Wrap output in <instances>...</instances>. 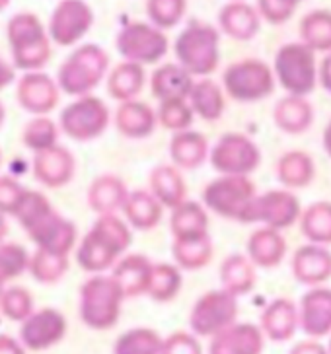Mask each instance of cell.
<instances>
[{"label":"cell","instance_id":"cell-1","mask_svg":"<svg viewBox=\"0 0 331 354\" xmlns=\"http://www.w3.org/2000/svg\"><path fill=\"white\" fill-rule=\"evenodd\" d=\"M12 216L20 220L30 240L35 241L37 250L69 255L76 243V226L55 212L49 198L42 193L26 189Z\"/></svg>","mask_w":331,"mask_h":354},{"label":"cell","instance_id":"cell-2","mask_svg":"<svg viewBox=\"0 0 331 354\" xmlns=\"http://www.w3.org/2000/svg\"><path fill=\"white\" fill-rule=\"evenodd\" d=\"M131 230L115 214H102L92 230L84 236L76 253V261L88 272L111 269L117 257L131 245Z\"/></svg>","mask_w":331,"mask_h":354},{"label":"cell","instance_id":"cell-3","mask_svg":"<svg viewBox=\"0 0 331 354\" xmlns=\"http://www.w3.org/2000/svg\"><path fill=\"white\" fill-rule=\"evenodd\" d=\"M8 41L16 68L33 73L51 59L49 33L39 18L30 12H20L8 21Z\"/></svg>","mask_w":331,"mask_h":354},{"label":"cell","instance_id":"cell-4","mask_svg":"<svg viewBox=\"0 0 331 354\" xmlns=\"http://www.w3.org/2000/svg\"><path fill=\"white\" fill-rule=\"evenodd\" d=\"M218 32L201 21H191L176 39V51L179 66H184L191 76H207L215 73L220 61L218 53Z\"/></svg>","mask_w":331,"mask_h":354},{"label":"cell","instance_id":"cell-5","mask_svg":"<svg viewBox=\"0 0 331 354\" xmlns=\"http://www.w3.org/2000/svg\"><path fill=\"white\" fill-rule=\"evenodd\" d=\"M123 300V290L114 277H93L80 288V317L90 329H109L119 319Z\"/></svg>","mask_w":331,"mask_h":354},{"label":"cell","instance_id":"cell-6","mask_svg":"<svg viewBox=\"0 0 331 354\" xmlns=\"http://www.w3.org/2000/svg\"><path fill=\"white\" fill-rule=\"evenodd\" d=\"M107 53L98 45H82L61 64L59 88L69 95H88L107 73Z\"/></svg>","mask_w":331,"mask_h":354},{"label":"cell","instance_id":"cell-7","mask_svg":"<svg viewBox=\"0 0 331 354\" xmlns=\"http://www.w3.org/2000/svg\"><path fill=\"white\" fill-rule=\"evenodd\" d=\"M256 195V185L248 176H220L203 189L205 207L224 218L238 222H244Z\"/></svg>","mask_w":331,"mask_h":354},{"label":"cell","instance_id":"cell-8","mask_svg":"<svg viewBox=\"0 0 331 354\" xmlns=\"http://www.w3.org/2000/svg\"><path fill=\"white\" fill-rule=\"evenodd\" d=\"M275 74L290 95H308L318 82L316 57L304 43L283 45L275 57Z\"/></svg>","mask_w":331,"mask_h":354},{"label":"cell","instance_id":"cell-9","mask_svg":"<svg viewBox=\"0 0 331 354\" xmlns=\"http://www.w3.org/2000/svg\"><path fill=\"white\" fill-rule=\"evenodd\" d=\"M222 84L226 94L236 102H259L275 90V76L263 61L246 59L228 66Z\"/></svg>","mask_w":331,"mask_h":354},{"label":"cell","instance_id":"cell-10","mask_svg":"<svg viewBox=\"0 0 331 354\" xmlns=\"http://www.w3.org/2000/svg\"><path fill=\"white\" fill-rule=\"evenodd\" d=\"M109 109L107 105L93 95H80L76 102L66 105L61 113V129L64 135L71 136L78 142H90L100 135L109 125Z\"/></svg>","mask_w":331,"mask_h":354},{"label":"cell","instance_id":"cell-11","mask_svg":"<svg viewBox=\"0 0 331 354\" xmlns=\"http://www.w3.org/2000/svg\"><path fill=\"white\" fill-rule=\"evenodd\" d=\"M238 300L224 288L203 294L189 313V327L199 337H215L228 325L236 323Z\"/></svg>","mask_w":331,"mask_h":354},{"label":"cell","instance_id":"cell-12","mask_svg":"<svg viewBox=\"0 0 331 354\" xmlns=\"http://www.w3.org/2000/svg\"><path fill=\"white\" fill-rule=\"evenodd\" d=\"M117 51L131 63L154 64L168 53V37L156 26L133 21L117 35Z\"/></svg>","mask_w":331,"mask_h":354},{"label":"cell","instance_id":"cell-13","mask_svg":"<svg viewBox=\"0 0 331 354\" xmlns=\"http://www.w3.org/2000/svg\"><path fill=\"white\" fill-rule=\"evenodd\" d=\"M211 164L222 176H249L261 164V152L248 136L228 133L213 148Z\"/></svg>","mask_w":331,"mask_h":354},{"label":"cell","instance_id":"cell-14","mask_svg":"<svg viewBox=\"0 0 331 354\" xmlns=\"http://www.w3.org/2000/svg\"><path fill=\"white\" fill-rule=\"evenodd\" d=\"M301 201L290 191H267L263 195H256L251 201L244 224L263 222L265 226L283 230L292 226L301 218Z\"/></svg>","mask_w":331,"mask_h":354},{"label":"cell","instance_id":"cell-15","mask_svg":"<svg viewBox=\"0 0 331 354\" xmlns=\"http://www.w3.org/2000/svg\"><path fill=\"white\" fill-rule=\"evenodd\" d=\"M93 24L92 8L84 0H62L53 10L49 21V39L62 47L78 43Z\"/></svg>","mask_w":331,"mask_h":354},{"label":"cell","instance_id":"cell-16","mask_svg":"<svg viewBox=\"0 0 331 354\" xmlns=\"http://www.w3.org/2000/svg\"><path fill=\"white\" fill-rule=\"evenodd\" d=\"M64 335H66V319L55 308H43L39 312H31L21 323V344L33 353L47 351L57 343H61Z\"/></svg>","mask_w":331,"mask_h":354},{"label":"cell","instance_id":"cell-17","mask_svg":"<svg viewBox=\"0 0 331 354\" xmlns=\"http://www.w3.org/2000/svg\"><path fill=\"white\" fill-rule=\"evenodd\" d=\"M298 325L312 339L331 333V288L312 286V290L302 296Z\"/></svg>","mask_w":331,"mask_h":354},{"label":"cell","instance_id":"cell-18","mask_svg":"<svg viewBox=\"0 0 331 354\" xmlns=\"http://www.w3.org/2000/svg\"><path fill=\"white\" fill-rule=\"evenodd\" d=\"M263 333L253 323H232L211 341L208 354H261Z\"/></svg>","mask_w":331,"mask_h":354},{"label":"cell","instance_id":"cell-19","mask_svg":"<svg viewBox=\"0 0 331 354\" xmlns=\"http://www.w3.org/2000/svg\"><path fill=\"white\" fill-rule=\"evenodd\" d=\"M20 105L33 115H45L59 104V86L47 74L28 73L16 88Z\"/></svg>","mask_w":331,"mask_h":354},{"label":"cell","instance_id":"cell-20","mask_svg":"<svg viewBox=\"0 0 331 354\" xmlns=\"http://www.w3.org/2000/svg\"><path fill=\"white\" fill-rule=\"evenodd\" d=\"M292 274L306 286H321L331 279V251L320 243L302 245L292 255Z\"/></svg>","mask_w":331,"mask_h":354},{"label":"cell","instance_id":"cell-21","mask_svg":"<svg viewBox=\"0 0 331 354\" xmlns=\"http://www.w3.org/2000/svg\"><path fill=\"white\" fill-rule=\"evenodd\" d=\"M74 156L62 146L55 145L35 152L33 174L45 187H62L74 176Z\"/></svg>","mask_w":331,"mask_h":354},{"label":"cell","instance_id":"cell-22","mask_svg":"<svg viewBox=\"0 0 331 354\" xmlns=\"http://www.w3.org/2000/svg\"><path fill=\"white\" fill-rule=\"evenodd\" d=\"M298 327V308L289 298H277L261 313V333L273 343L290 341Z\"/></svg>","mask_w":331,"mask_h":354},{"label":"cell","instance_id":"cell-23","mask_svg":"<svg viewBox=\"0 0 331 354\" xmlns=\"http://www.w3.org/2000/svg\"><path fill=\"white\" fill-rule=\"evenodd\" d=\"M287 255V241L280 236L279 230L265 228L251 234L248 241V259L261 269L279 267Z\"/></svg>","mask_w":331,"mask_h":354},{"label":"cell","instance_id":"cell-24","mask_svg":"<svg viewBox=\"0 0 331 354\" xmlns=\"http://www.w3.org/2000/svg\"><path fill=\"white\" fill-rule=\"evenodd\" d=\"M111 277L123 290L125 298H135L148 290L152 277V263L145 255H127L115 265Z\"/></svg>","mask_w":331,"mask_h":354},{"label":"cell","instance_id":"cell-25","mask_svg":"<svg viewBox=\"0 0 331 354\" xmlns=\"http://www.w3.org/2000/svg\"><path fill=\"white\" fill-rule=\"evenodd\" d=\"M273 121L280 131L289 135H301L310 129L314 121V107L304 95L283 97L273 109Z\"/></svg>","mask_w":331,"mask_h":354},{"label":"cell","instance_id":"cell-26","mask_svg":"<svg viewBox=\"0 0 331 354\" xmlns=\"http://www.w3.org/2000/svg\"><path fill=\"white\" fill-rule=\"evenodd\" d=\"M152 94L160 102L187 100L193 88V76L179 64H164L152 74Z\"/></svg>","mask_w":331,"mask_h":354},{"label":"cell","instance_id":"cell-27","mask_svg":"<svg viewBox=\"0 0 331 354\" xmlns=\"http://www.w3.org/2000/svg\"><path fill=\"white\" fill-rule=\"evenodd\" d=\"M156 113L143 102L129 100L115 113V127L119 133L129 138H145L152 135L156 127Z\"/></svg>","mask_w":331,"mask_h":354},{"label":"cell","instance_id":"cell-28","mask_svg":"<svg viewBox=\"0 0 331 354\" xmlns=\"http://www.w3.org/2000/svg\"><path fill=\"white\" fill-rule=\"evenodd\" d=\"M218 21L222 32L240 41L251 39L259 30V14L246 2L226 4L218 14Z\"/></svg>","mask_w":331,"mask_h":354},{"label":"cell","instance_id":"cell-29","mask_svg":"<svg viewBox=\"0 0 331 354\" xmlns=\"http://www.w3.org/2000/svg\"><path fill=\"white\" fill-rule=\"evenodd\" d=\"M256 281H258L256 265L246 255L234 253V255L226 257L222 267H220L222 288L230 294H234L236 298L253 290Z\"/></svg>","mask_w":331,"mask_h":354},{"label":"cell","instance_id":"cell-30","mask_svg":"<svg viewBox=\"0 0 331 354\" xmlns=\"http://www.w3.org/2000/svg\"><path fill=\"white\" fill-rule=\"evenodd\" d=\"M172 253L181 269L199 271L207 267L213 259V241L208 234H199L191 238H174Z\"/></svg>","mask_w":331,"mask_h":354},{"label":"cell","instance_id":"cell-31","mask_svg":"<svg viewBox=\"0 0 331 354\" xmlns=\"http://www.w3.org/2000/svg\"><path fill=\"white\" fill-rule=\"evenodd\" d=\"M123 212L129 224L138 230H150L162 218V205L150 191H133L123 203Z\"/></svg>","mask_w":331,"mask_h":354},{"label":"cell","instance_id":"cell-32","mask_svg":"<svg viewBox=\"0 0 331 354\" xmlns=\"http://www.w3.org/2000/svg\"><path fill=\"white\" fill-rule=\"evenodd\" d=\"M125 183L115 176H100L93 179L88 191V203L96 212L100 214H114L115 210L121 209L127 198Z\"/></svg>","mask_w":331,"mask_h":354},{"label":"cell","instance_id":"cell-33","mask_svg":"<svg viewBox=\"0 0 331 354\" xmlns=\"http://www.w3.org/2000/svg\"><path fill=\"white\" fill-rule=\"evenodd\" d=\"M170 154L179 167L195 169L199 167L208 154V142L205 136L195 131H179L170 145Z\"/></svg>","mask_w":331,"mask_h":354},{"label":"cell","instance_id":"cell-34","mask_svg":"<svg viewBox=\"0 0 331 354\" xmlns=\"http://www.w3.org/2000/svg\"><path fill=\"white\" fill-rule=\"evenodd\" d=\"M316 174V166L310 154L302 150H292L280 156L277 162V177L279 181L289 189H301L310 185Z\"/></svg>","mask_w":331,"mask_h":354},{"label":"cell","instance_id":"cell-35","mask_svg":"<svg viewBox=\"0 0 331 354\" xmlns=\"http://www.w3.org/2000/svg\"><path fill=\"white\" fill-rule=\"evenodd\" d=\"M150 193L162 207L176 209L186 201V181L176 167L160 166L150 176Z\"/></svg>","mask_w":331,"mask_h":354},{"label":"cell","instance_id":"cell-36","mask_svg":"<svg viewBox=\"0 0 331 354\" xmlns=\"http://www.w3.org/2000/svg\"><path fill=\"white\" fill-rule=\"evenodd\" d=\"M145 86V68L143 64L121 63L115 66L109 80H107V92L111 94V97L119 100V102H129L135 100L138 92Z\"/></svg>","mask_w":331,"mask_h":354},{"label":"cell","instance_id":"cell-37","mask_svg":"<svg viewBox=\"0 0 331 354\" xmlns=\"http://www.w3.org/2000/svg\"><path fill=\"white\" fill-rule=\"evenodd\" d=\"M189 107L193 109L201 119L205 121H217L224 111V94L220 86L213 80H201L193 82V88L189 92Z\"/></svg>","mask_w":331,"mask_h":354},{"label":"cell","instance_id":"cell-38","mask_svg":"<svg viewBox=\"0 0 331 354\" xmlns=\"http://www.w3.org/2000/svg\"><path fill=\"white\" fill-rule=\"evenodd\" d=\"M170 228H172L174 238H191L199 234H207V212L195 201H184L174 209Z\"/></svg>","mask_w":331,"mask_h":354},{"label":"cell","instance_id":"cell-39","mask_svg":"<svg viewBox=\"0 0 331 354\" xmlns=\"http://www.w3.org/2000/svg\"><path fill=\"white\" fill-rule=\"evenodd\" d=\"M301 230L302 234L320 245L331 243V203L320 201L314 203L308 209L301 212Z\"/></svg>","mask_w":331,"mask_h":354},{"label":"cell","instance_id":"cell-40","mask_svg":"<svg viewBox=\"0 0 331 354\" xmlns=\"http://www.w3.org/2000/svg\"><path fill=\"white\" fill-rule=\"evenodd\" d=\"M301 37L312 51H331V12L316 10L301 21Z\"/></svg>","mask_w":331,"mask_h":354},{"label":"cell","instance_id":"cell-41","mask_svg":"<svg viewBox=\"0 0 331 354\" xmlns=\"http://www.w3.org/2000/svg\"><path fill=\"white\" fill-rule=\"evenodd\" d=\"M162 341L164 339L154 329L136 327L115 341L114 354H160Z\"/></svg>","mask_w":331,"mask_h":354},{"label":"cell","instance_id":"cell-42","mask_svg":"<svg viewBox=\"0 0 331 354\" xmlns=\"http://www.w3.org/2000/svg\"><path fill=\"white\" fill-rule=\"evenodd\" d=\"M31 277L42 284H55L62 279V274L69 269V261L66 255L51 253V251L37 250L30 257L28 263Z\"/></svg>","mask_w":331,"mask_h":354},{"label":"cell","instance_id":"cell-43","mask_svg":"<svg viewBox=\"0 0 331 354\" xmlns=\"http://www.w3.org/2000/svg\"><path fill=\"white\" fill-rule=\"evenodd\" d=\"M181 288V274L177 271V267L160 263L152 265V277L146 294H150V298L156 302H170L177 296V292Z\"/></svg>","mask_w":331,"mask_h":354},{"label":"cell","instance_id":"cell-44","mask_svg":"<svg viewBox=\"0 0 331 354\" xmlns=\"http://www.w3.org/2000/svg\"><path fill=\"white\" fill-rule=\"evenodd\" d=\"M24 145L28 146L33 152H39L45 148H51L57 145L59 138V131L57 125L53 123L51 119H47L45 115H35L30 123L24 129Z\"/></svg>","mask_w":331,"mask_h":354},{"label":"cell","instance_id":"cell-45","mask_svg":"<svg viewBox=\"0 0 331 354\" xmlns=\"http://www.w3.org/2000/svg\"><path fill=\"white\" fill-rule=\"evenodd\" d=\"M30 255L18 243H0V294L4 290V284L28 269Z\"/></svg>","mask_w":331,"mask_h":354},{"label":"cell","instance_id":"cell-46","mask_svg":"<svg viewBox=\"0 0 331 354\" xmlns=\"http://www.w3.org/2000/svg\"><path fill=\"white\" fill-rule=\"evenodd\" d=\"M156 121L170 131H187L193 123V109L189 107L187 100H170L162 102Z\"/></svg>","mask_w":331,"mask_h":354},{"label":"cell","instance_id":"cell-47","mask_svg":"<svg viewBox=\"0 0 331 354\" xmlns=\"http://www.w3.org/2000/svg\"><path fill=\"white\" fill-rule=\"evenodd\" d=\"M186 0H148L146 12L156 28L168 30L179 24L186 14Z\"/></svg>","mask_w":331,"mask_h":354},{"label":"cell","instance_id":"cell-48","mask_svg":"<svg viewBox=\"0 0 331 354\" xmlns=\"http://www.w3.org/2000/svg\"><path fill=\"white\" fill-rule=\"evenodd\" d=\"M0 312L12 322H24L33 312V300L26 288L14 286L0 294Z\"/></svg>","mask_w":331,"mask_h":354},{"label":"cell","instance_id":"cell-49","mask_svg":"<svg viewBox=\"0 0 331 354\" xmlns=\"http://www.w3.org/2000/svg\"><path fill=\"white\" fill-rule=\"evenodd\" d=\"M160 354H203V348L193 335L177 331L162 341Z\"/></svg>","mask_w":331,"mask_h":354},{"label":"cell","instance_id":"cell-50","mask_svg":"<svg viewBox=\"0 0 331 354\" xmlns=\"http://www.w3.org/2000/svg\"><path fill=\"white\" fill-rule=\"evenodd\" d=\"M26 189L12 177H0V214H14Z\"/></svg>","mask_w":331,"mask_h":354},{"label":"cell","instance_id":"cell-51","mask_svg":"<svg viewBox=\"0 0 331 354\" xmlns=\"http://www.w3.org/2000/svg\"><path fill=\"white\" fill-rule=\"evenodd\" d=\"M259 14L271 24H283L292 16L296 6L289 4L287 0H258Z\"/></svg>","mask_w":331,"mask_h":354},{"label":"cell","instance_id":"cell-52","mask_svg":"<svg viewBox=\"0 0 331 354\" xmlns=\"http://www.w3.org/2000/svg\"><path fill=\"white\" fill-rule=\"evenodd\" d=\"M289 354H330L328 348L321 343H318L316 339H310V341H302V343H296L292 348H290Z\"/></svg>","mask_w":331,"mask_h":354},{"label":"cell","instance_id":"cell-53","mask_svg":"<svg viewBox=\"0 0 331 354\" xmlns=\"http://www.w3.org/2000/svg\"><path fill=\"white\" fill-rule=\"evenodd\" d=\"M0 354H26L21 344L8 335H0Z\"/></svg>","mask_w":331,"mask_h":354},{"label":"cell","instance_id":"cell-54","mask_svg":"<svg viewBox=\"0 0 331 354\" xmlns=\"http://www.w3.org/2000/svg\"><path fill=\"white\" fill-rule=\"evenodd\" d=\"M318 76H320V82L321 86L328 90L331 94V53L321 61V66H320V73H318Z\"/></svg>","mask_w":331,"mask_h":354},{"label":"cell","instance_id":"cell-55","mask_svg":"<svg viewBox=\"0 0 331 354\" xmlns=\"http://www.w3.org/2000/svg\"><path fill=\"white\" fill-rule=\"evenodd\" d=\"M14 78H16L14 66H10L6 61L0 59V90H4L6 86H10L14 82Z\"/></svg>","mask_w":331,"mask_h":354},{"label":"cell","instance_id":"cell-56","mask_svg":"<svg viewBox=\"0 0 331 354\" xmlns=\"http://www.w3.org/2000/svg\"><path fill=\"white\" fill-rule=\"evenodd\" d=\"M323 148H325V152L331 156V121L330 125L325 127V131H323Z\"/></svg>","mask_w":331,"mask_h":354},{"label":"cell","instance_id":"cell-57","mask_svg":"<svg viewBox=\"0 0 331 354\" xmlns=\"http://www.w3.org/2000/svg\"><path fill=\"white\" fill-rule=\"evenodd\" d=\"M6 232H8V226H6V220H4V216L0 214V243H2V238L6 236Z\"/></svg>","mask_w":331,"mask_h":354},{"label":"cell","instance_id":"cell-58","mask_svg":"<svg viewBox=\"0 0 331 354\" xmlns=\"http://www.w3.org/2000/svg\"><path fill=\"white\" fill-rule=\"evenodd\" d=\"M4 123V105L0 104V125Z\"/></svg>","mask_w":331,"mask_h":354},{"label":"cell","instance_id":"cell-59","mask_svg":"<svg viewBox=\"0 0 331 354\" xmlns=\"http://www.w3.org/2000/svg\"><path fill=\"white\" fill-rule=\"evenodd\" d=\"M10 4V0H0V10H4Z\"/></svg>","mask_w":331,"mask_h":354},{"label":"cell","instance_id":"cell-60","mask_svg":"<svg viewBox=\"0 0 331 354\" xmlns=\"http://www.w3.org/2000/svg\"><path fill=\"white\" fill-rule=\"evenodd\" d=\"M287 2H289V4H292V6H296V4H298V2H302V0H287Z\"/></svg>","mask_w":331,"mask_h":354},{"label":"cell","instance_id":"cell-61","mask_svg":"<svg viewBox=\"0 0 331 354\" xmlns=\"http://www.w3.org/2000/svg\"><path fill=\"white\" fill-rule=\"evenodd\" d=\"M328 353L331 354V339H330V344H328Z\"/></svg>","mask_w":331,"mask_h":354},{"label":"cell","instance_id":"cell-62","mask_svg":"<svg viewBox=\"0 0 331 354\" xmlns=\"http://www.w3.org/2000/svg\"><path fill=\"white\" fill-rule=\"evenodd\" d=\"M0 162H2V152H0Z\"/></svg>","mask_w":331,"mask_h":354}]
</instances>
